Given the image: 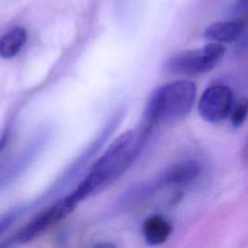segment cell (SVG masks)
<instances>
[{"instance_id":"1","label":"cell","mask_w":248,"mask_h":248,"mask_svg":"<svg viewBox=\"0 0 248 248\" xmlns=\"http://www.w3.org/2000/svg\"><path fill=\"white\" fill-rule=\"evenodd\" d=\"M140 146V139L134 131L121 134L97 160L89 173L70 195L78 203L102 185L116 177L132 161Z\"/></svg>"},{"instance_id":"2","label":"cell","mask_w":248,"mask_h":248,"mask_svg":"<svg viewBox=\"0 0 248 248\" xmlns=\"http://www.w3.org/2000/svg\"><path fill=\"white\" fill-rule=\"evenodd\" d=\"M196 85L189 80H176L159 87L150 97L144 111L146 126L179 120L192 108Z\"/></svg>"},{"instance_id":"3","label":"cell","mask_w":248,"mask_h":248,"mask_svg":"<svg viewBox=\"0 0 248 248\" xmlns=\"http://www.w3.org/2000/svg\"><path fill=\"white\" fill-rule=\"evenodd\" d=\"M225 47L219 44H209L198 49L177 53L165 64L166 70L174 75L194 76L212 70L225 54Z\"/></svg>"},{"instance_id":"4","label":"cell","mask_w":248,"mask_h":248,"mask_svg":"<svg viewBox=\"0 0 248 248\" xmlns=\"http://www.w3.org/2000/svg\"><path fill=\"white\" fill-rule=\"evenodd\" d=\"M76 205L77 203L72 200L70 195L60 199L55 203L40 212L22 228L16 234V240L18 243H25L32 240L64 219L74 210Z\"/></svg>"},{"instance_id":"5","label":"cell","mask_w":248,"mask_h":248,"mask_svg":"<svg viewBox=\"0 0 248 248\" xmlns=\"http://www.w3.org/2000/svg\"><path fill=\"white\" fill-rule=\"evenodd\" d=\"M232 104V93L228 86L222 84L212 85L201 97L199 112L204 120L216 123L229 114Z\"/></svg>"},{"instance_id":"6","label":"cell","mask_w":248,"mask_h":248,"mask_svg":"<svg viewBox=\"0 0 248 248\" xmlns=\"http://www.w3.org/2000/svg\"><path fill=\"white\" fill-rule=\"evenodd\" d=\"M200 172V166L195 161H183L170 167L161 177L163 185H185L197 178Z\"/></svg>"},{"instance_id":"7","label":"cell","mask_w":248,"mask_h":248,"mask_svg":"<svg viewBox=\"0 0 248 248\" xmlns=\"http://www.w3.org/2000/svg\"><path fill=\"white\" fill-rule=\"evenodd\" d=\"M244 28L245 21L243 19L220 21L209 25L204 31V36L219 43H231L240 37Z\"/></svg>"},{"instance_id":"8","label":"cell","mask_w":248,"mask_h":248,"mask_svg":"<svg viewBox=\"0 0 248 248\" xmlns=\"http://www.w3.org/2000/svg\"><path fill=\"white\" fill-rule=\"evenodd\" d=\"M141 232L148 244L159 245L170 235L171 226L163 216L152 215L143 222Z\"/></svg>"},{"instance_id":"9","label":"cell","mask_w":248,"mask_h":248,"mask_svg":"<svg viewBox=\"0 0 248 248\" xmlns=\"http://www.w3.org/2000/svg\"><path fill=\"white\" fill-rule=\"evenodd\" d=\"M27 40V32L23 27L16 26L0 37V56L5 59L16 56Z\"/></svg>"},{"instance_id":"10","label":"cell","mask_w":248,"mask_h":248,"mask_svg":"<svg viewBox=\"0 0 248 248\" xmlns=\"http://www.w3.org/2000/svg\"><path fill=\"white\" fill-rule=\"evenodd\" d=\"M246 113H247V105L246 103H240L238 104L232 110V124L234 127L240 126L245 118H246Z\"/></svg>"},{"instance_id":"11","label":"cell","mask_w":248,"mask_h":248,"mask_svg":"<svg viewBox=\"0 0 248 248\" xmlns=\"http://www.w3.org/2000/svg\"><path fill=\"white\" fill-rule=\"evenodd\" d=\"M18 213H19L18 210H13V211L6 212L5 214L0 216V236L4 232L8 230V228L17 218Z\"/></svg>"},{"instance_id":"12","label":"cell","mask_w":248,"mask_h":248,"mask_svg":"<svg viewBox=\"0 0 248 248\" xmlns=\"http://www.w3.org/2000/svg\"><path fill=\"white\" fill-rule=\"evenodd\" d=\"M92 248H115V246L110 242H100L94 245Z\"/></svg>"},{"instance_id":"13","label":"cell","mask_w":248,"mask_h":248,"mask_svg":"<svg viewBox=\"0 0 248 248\" xmlns=\"http://www.w3.org/2000/svg\"><path fill=\"white\" fill-rule=\"evenodd\" d=\"M5 143H6V136H3V137L0 139V151H1V149L4 147Z\"/></svg>"}]
</instances>
